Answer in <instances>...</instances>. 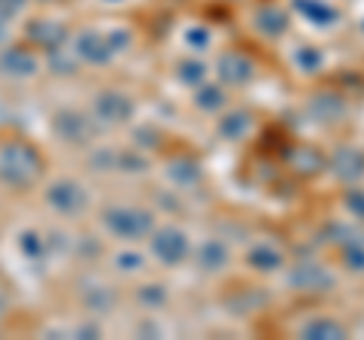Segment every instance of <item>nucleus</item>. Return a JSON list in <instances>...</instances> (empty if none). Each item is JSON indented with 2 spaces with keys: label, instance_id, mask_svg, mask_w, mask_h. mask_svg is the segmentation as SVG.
<instances>
[{
  "label": "nucleus",
  "instance_id": "obj_19",
  "mask_svg": "<svg viewBox=\"0 0 364 340\" xmlns=\"http://www.w3.org/2000/svg\"><path fill=\"white\" fill-rule=\"evenodd\" d=\"M195 104L200 112H210V116H215V112H222L228 104H231V97H228L225 85H198V95H195Z\"/></svg>",
  "mask_w": 364,
  "mask_h": 340
},
{
  "label": "nucleus",
  "instance_id": "obj_15",
  "mask_svg": "<svg viewBox=\"0 0 364 340\" xmlns=\"http://www.w3.org/2000/svg\"><path fill=\"white\" fill-rule=\"evenodd\" d=\"M252 128H255V119L249 110H228L219 119V134L225 140H243L252 134Z\"/></svg>",
  "mask_w": 364,
  "mask_h": 340
},
{
  "label": "nucleus",
  "instance_id": "obj_14",
  "mask_svg": "<svg viewBox=\"0 0 364 340\" xmlns=\"http://www.w3.org/2000/svg\"><path fill=\"white\" fill-rule=\"evenodd\" d=\"M76 55L85 64H107L112 58V49H109L107 37H100V33H95V31H85L82 37L76 40Z\"/></svg>",
  "mask_w": 364,
  "mask_h": 340
},
{
  "label": "nucleus",
  "instance_id": "obj_8",
  "mask_svg": "<svg viewBox=\"0 0 364 340\" xmlns=\"http://www.w3.org/2000/svg\"><path fill=\"white\" fill-rule=\"evenodd\" d=\"M328 170L346 186H355L358 179H364V152L358 146H337V149L328 155Z\"/></svg>",
  "mask_w": 364,
  "mask_h": 340
},
{
  "label": "nucleus",
  "instance_id": "obj_2",
  "mask_svg": "<svg viewBox=\"0 0 364 340\" xmlns=\"http://www.w3.org/2000/svg\"><path fill=\"white\" fill-rule=\"evenodd\" d=\"M337 274L328 265L322 262H294V265H286V286L298 294H328L337 289Z\"/></svg>",
  "mask_w": 364,
  "mask_h": 340
},
{
  "label": "nucleus",
  "instance_id": "obj_5",
  "mask_svg": "<svg viewBox=\"0 0 364 340\" xmlns=\"http://www.w3.org/2000/svg\"><path fill=\"white\" fill-rule=\"evenodd\" d=\"M246 267L252 274H261V277H273V274H282L289 265V255L277 240H252L243 255Z\"/></svg>",
  "mask_w": 364,
  "mask_h": 340
},
{
  "label": "nucleus",
  "instance_id": "obj_18",
  "mask_svg": "<svg viewBox=\"0 0 364 340\" xmlns=\"http://www.w3.org/2000/svg\"><path fill=\"white\" fill-rule=\"evenodd\" d=\"M301 337H346V325L334 319V316H313V319H306L301 328H298Z\"/></svg>",
  "mask_w": 364,
  "mask_h": 340
},
{
  "label": "nucleus",
  "instance_id": "obj_16",
  "mask_svg": "<svg viewBox=\"0 0 364 340\" xmlns=\"http://www.w3.org/2000/svg\"><path fill=\"white\" fill-rule=\"evenodd\" d=\"M167 176L173 179L182 191H188V188L203 183V167L195 161V158H176V161L167 164Z\"/></svg>",
  "mask_w": 364,
  "mask_h": 340
},
{
  "label": "nucleus",
  "instance_id": "obj_26",
  "mask_svg": "<svg viewBox=\"0 0 364 340\" xmlns=\"http://www.w3.org/2000/svg\"><path fill=\"white\" fill-rule=\"evenodd\" d=\"M186 40H188V49H195V52L210 49V43H213V37H210L207 28H191V31L186 33Z\"/></svg>",
  "mask_w": 364,
  "mask_h": 340
},
{
  "label": "nucleus",
  "instance_id": "obj_25",
  "mask_svg": "<svg viewBox=\"0 0 364 340\" xmlns=\"http://www.w3.org/2000/svg\"><path fill=\"white\" fill-rule=\"evenodd\" d=\"M112 262H116V267L122 270V274H143V270H146V258L131 253V249L116 253V255H112Z\"/></svg>",
  "mask_w": 364,
  "mask_h": 340
},
{
  "label": "nucleus",
  "instance_id": "obj_9",
  "mask_svg": "<svg viewBox=\"0 0 364 340\" xmlns=\"http://www.w3.org/2000/svg\"><path fill=\"white\" fill-rule=\"evenodd\" d=\"M49 203H52V210L55 213H61V216H79L85 207H88V195H85V188L73 183V179H61V183H55L49 188Z\"/></svg>",
  "mask_w": 364,
  "mask_h": 340
},
{
  "label": "nucleus",
  "instance_id": "obj_4",
  "mask_svg": "<svg viewBox=\"0 0 364 340\" xmlns=\"http://www.w3.org/2000/svg\"><path fill=\"white\" fill-rule=\"evenodd\" d=\"M270 301H273V294L264 286H255V282H234V286L222 294L225 310L234 316H255L261 310H267Z\"/></svg>",
  "mask_w": 364,
  "mask_h": 340
},
{
  "label": "nucleus",
  "instance_id": "obj_20",
  "mask_svg": "<svg viewBox=\"0 0 364 340\" xmlns=\"http://www.w3.org/2000/svg\"><path fill=\"white\" fill-rule=\"evenodd\" d=\"M294 64H298L301 73H318L325 67V52L318 46H310V43H304V46L294 49Z\"/></svg>",
  "mask_w": 364,
  "mask_h": 340
},
{
  "label": "nucleus",
  "instance_id": "obj_1",
  "mask_svg": "<svg viewBox=\"0 0 364 340\" xmlns=\"http://www.w3.org/2000/svg\"><path fill=\"white\" fill-rule=\"evenodd\" d=\"M104 228L109 237H116L122 243H140L152 234L155 228V213L146 207H131V203H116V207H107L104 216Z\"/></svg>",
  "mask_w": 364,
  "mask_h": 340
},
{
  "label": "nucleus",
  "instance_id": "obj_12",
  "mask_svg": "<svg viewBox=\"0 0 364 340\" xmlns=\"http://www.w3.org/2000/svg\"><path fill=\"white\" fill-rule=\"evenodd\" d=\"M95 116L100 122L109 124H122L134 116V100L124 92H100L95 97Z\"/></svg>",
  "mask_w": 364,
  "mask_h": 340
},
{
  "label": "nucleus",
  "instance_id": "obj_24",
  "mask_svg": "<svg viewBox=\"0 0 364 340\" xmlns=\"http://www.w3.org/2000/svg\"><path fill=\"white\" fill-rule=\"evenodd\" d=\"M343 207L352 219L364 222V188L361 186H346L343 191Z\"/></svg>",
  "mask_w": 364,
  "mask_h": 340
},
{
  "label": "nucleus",
  "instance_id": "obj_21",
  "mask_svg": "<svg viewBox=\"0 0 364 340\" xmlns=\"http://www.w3.org/2000/svg\"><path fill=\"white\" fill-rule=\"evenodd\" d=\"M136 301L143 304V307H149V310H158V307H164V304L170 301V292L164 282H146V286L136 289Z\"/></svg>",
  "mask_w": 364,
  "mask_h": 340
},
{
  "label": "nucleus",
  "instance_id": "obj_23",
  "mask_svg": "<svg viewBox=\"0 0 364 340\" xmlns=\"http://www.w3.org/2000/svg\"><path fill=\"white\" fill-rule=\"evenodd\" d=\"M207 70H210V67L203 64V61L191 58V61H182V64H179V79H182L186 85H200L203 79H207Z\"/></svg>",
  "mask_w": 364,
  "mask_h": 340
},
{
  "label": "nucleus",
  "instance_id": "obj_17",
  "mask_svg": "<svg viewBox=\"0 0 364 340\" xmlns=\"http://www.w3.org/2000/svg\"><path fill=\"white\" fill-rule=\"evenodd\" d=\"M255 31L258 33H264V37H270V40H277V37H282V33L289 31V16L286 13H279L277 6H261L258 13H255Z\"/></svg>",
  "mask_w": 364,
  "mask_h": 340
},
{
  "label": "nucleus",
  "instance_id": "obj_7",
  "mask_svg": "<svg viewBox=\"0 0 364 340\" xmlns=\"http://www.w3.org/2000/svg\"><path fill=\"white\" fill-rule=\"evenodd\" d=\"M191 255H195L198 267L207 277H219L225 270H231V265H234V249L225 237H203L198 249H191Z\"/></svg>",
  "mask_w": 364,
  "mask_h": 340
},
{
  "label": "nucleus",
  "instance_id": "obj_6",
  "mask_svg": "<svg viewBox=\"0 0 364 340\" xmlns=\"http://www.w3.org/2000/svg\"><path fill=\"white\" fill-rule=\"evenodd\" d=\"M215 70H219V83L225 88H243L258 76V64L240 49H225L219 55Z\"/></svg>",
  "mask_w": 364,
  "mask_h": 340
},
{
  "label": "nucleus",
  "instance_id": "obj_11",
  "mask_svg": "<svg viewBox=\"0 0 364 340\" xmlns=\"http://www.w3.org/2000/svg\"><path fill=\"white\" fill-rule=\"evenodd\" d=\"M286 164L294 170L298 176H318L322 170H328V155L322 149H316L310 143H294L289 155H286Z\"/></svg>",
  "mask_w": 364,
  "mask_h": 340
},
{
  "label": "nucleus",
  "instance_id": "obj_10",
  "mask_svg": "<svg viewBox=\"0 0 364 340\" xmlns=\"http://www.w3.org/2000/svg\"><path fill=\"white\" fill-rule=\"evenodd\" d=\"M306 112L318 124H334V122H343V116L349 112V100L340 92H316L306 100Z\"/></svg>",
  "mask_w": 364,
  "mask_h": 340
},
{
  "label": "nucleus",
  "instance_id": "obj_13",
  "mask_svg": "<svg viewBox=\"0 0 364 340\" xmlns=\"http://www.w3.org/2000/svg\"><path fill=\"white\" fill-rule=\"evenodd\" d=\"M55 128H58V134L70 146H88L91 137H95V124H91L88 116H82V112H61Z\"/></svg>",
  "mask_w": 364,
  "mask_h": 340
},
{
  "label": "nucleus",
  "instance_id": "obj_22",
  "mask_svg": "<svg viewBox=\"0 0 364 340\" xmlns=\"http://www.w3.org/2000/svg\"><path fill=\"white\" fill-rule=\"evenodd\" d=\"M340 265L352 277H364V243L340 246Z\"/></svg>",
  "mask_w": 364,
  "mask_h": 340
},
{
  "label": "nucleus",
  "instance_id": "obj_3",
  "mask_svg": "<svg viewBox=\"0 0 364 340\" xmlns=\"http://www.w3.org/2000/svg\"><path fill=\"white\" fill-rule=\"evenodd\" d=\"M149 249L155 255L158 265L164 267H179L182 262H188L191 255V240L188 234L179 228V225H161V228H152L149 234Z\"/></svg>",
  "mask_w": 364,
  "mask_h": 340
}]
</instances>
